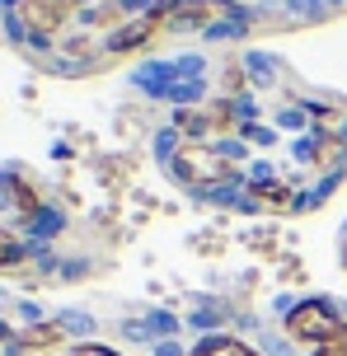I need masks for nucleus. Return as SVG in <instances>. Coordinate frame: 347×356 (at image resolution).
<instances>
[{"instance_id":"1","label":"nucleus","mask_w":347,"mask_h":356,"mask_svg":"<svg viewBox=\"0 0 347 356\" xmlns=\"http://www.w3.org/2000/svg\"><path fill=\"white\" fill-rule=\"evenodd\" d=\"M174 169H179V178H188V183L211 188V183H220V178H230L235 160H230L225 150H216V145H207V141H183Z\"/></svg>"},{"instance_id":"2","label":"nucleus","mask_w":347,"mask_h":356,"mask_svg":"<svg viewBox=\"0 0 347 356\" xmlns=\"http://www.w3.org/2000/svg\"><path fill=\"white\" fill-rule=\"evenodd\" d=\"M347 323L338 319V309L324 300H305V305H296L291 314H287V333H291L296 342H314V347H324L329 338H338Z\"/></svg>"},{"instance_id":"11","label":"nucleus","mask_w":347,"mask_h":356,"mask_svg":"<svg viewBox=\"0 0 347 356\" xmlns=\"http://www.w3.org/2000/svg\"><path fill=\"white\" fill-rule=\"evenodd\" d=\"M71 356H118V352L104 342H80V347H71Z\"/></svg>"},{"instance_id":"10","label":"nucleus","mask_w":347,"mask_h":356,"mask_svg":"<svg viewBox=\"0 0 347 356\" xmlns=\"http://www.w3.org/2000/svg\"><path fill=\"white\" fill-rule=\"evenodd\" d=\"M314 356H347V328L338 333V338H329L324 347H314Z\"/></svg>"},{"instance_id":"8","label":"nucleus","mask_w":347,"mask_h":356,"mask_svg":"<svg viewBox=\"0 0 347 356\" xmlns=\"http://www.w3.org/2000/svg\"><path fill=\"white\" fill-rule=\"evenodd\" d=\"M193 356H263V352H254L249 342H239V338H225V333H216V338L202 342Z\"/></svg>"},{"instance_id":"3","label":"nucleus","mask_w":347,"mask_h":356,"mask_svg":"<svg viewBox=\"0 0 347 356\" xmlns=\"http://www.w3.org/2000/svg\"><path fill=\"white\" fill-rule=\"evenodd\" d=\"M71 15H75V0H19V19L38 42L56 38L71 24Z\"/></svg>"},{"instance_id":"5","label":"nucleus","mask_w":347,"mask_h":356,"mask_svg":"<svg viewBox=\"0 0 347 356\" xmlns=\"http://www.w3.org/2000/svg\"><path fill=\"white\" fill-rule=\"evenodd\" d=\"M5 188H10V202L19 207V216H38L42 211V193L33 188V178L15 169V174H5Z\"/></svg>"},{"instance_id":"9","label":"nucleus","mask_w":347,"mask_h":356,"mask_svg":"<svg viewBox=\"0 0 347 356\" xmlns=\"http://www.w3.org/2000/svg\"><path fill=\"white\" fill-rule=\"evenodd\" d=\"M29 249H24V239L15 230H0V272H10V267H24Z\"/></svg>"},{"instance_id":"4","label":"nucleus","mask_w":347,"mask_h":356,"mask_svg":"<svg viewBox=\"0 0 347 356\" xmlns=\"http://www.w3.org/2000/svg\"><path fill=\"white\" fill-rule=\"evenodd\" d=\"M169 15H174V5L165 0L160 10H150V15H136V19H127V24H118V29H113V38H108V47H113V52H136L141 42H150V38L165 29Z\"/></svg>"},{"instance_id":"6","label":"nucleus","mask_w":347,"mask_h":356,"mask_svg":"<svg viewBox=\"0 0 347 356\" xmlns=\"http://www.w3.org/2000/svg\"><path fill=\"white\" fill-rule=\"evenodd\" d=\"M61 342H66V328H61V323H33V328L19 333V347H24V352H52Z\"/></svg>"},{"instance_id":"7","label":"nucleus","mask_w":347,"mask_h":356,"mask_svg":"<svg viewBox=\"0 0 347 356\" xmlns=\"http://www.w3.org/2000/svg\"><path fill=\"white\" fill-rule=\"evenodd\" d=\"M249 193H254V202H258V207H268V211H287V207L296 202L291 188H287V183H277V178H263V183H254Z\"/></svg>"}]
</instances>
